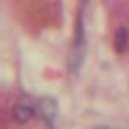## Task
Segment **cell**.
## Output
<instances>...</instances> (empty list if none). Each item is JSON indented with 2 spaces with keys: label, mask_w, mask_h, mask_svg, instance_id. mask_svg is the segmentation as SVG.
<instances>
[{
  "label": "cell",
  "mask_w": 129,
  "mask_h": 129,
  "mask_svg": "<svg viewBox=\"0 0 129 129\" xmlns=\"http://www.w3.org/2000/svg\"><path fill=\"white\" fill-rule=\"evenodd\" d=\"M39 113L42 116V119L45 121L50 127L55 126V119L56 115H58V105H56V100L53 97H42L37 103Z\"/></svg>",
  "instance_id": "6da1fadb"
},
{
  "label": "cell",
  "mask_w": 129,
  "mask_h": 129,
  "mask_svg": "<svg viewBox=\"0 0 129 129\" xmlns=\"http://www.w3.org/2000/svg\"><path fill=\"white\" fill-rule=\"evenodd\" d=\"M34 113L36 111H34L32 103L27 102V100H21V102H18L13 108V118L16 119V123L26 124L34 118Z\"/></svg>",
  "instance_id": "7a4b0ae2"
},
{
  "label": "cell",
  "mask_w": 129,
  "mask_h": 129,
  "mask_svg": "<svg viewBox=\"0 0 129 129\" xmlns=\"http://www.w3.org/2000/svg\"><path fill=\"white\" fill-rule=\"evenodd\" d=\"M129 45V32L124 26H119L115 31V50L118 53H124Z\"/></svg>",
  "instance_id": "3957f363"
}]
</instances>
